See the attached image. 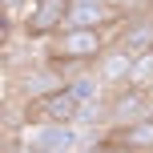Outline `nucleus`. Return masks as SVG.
I'll return each mask as SVG.
<instances>
[{
  "mask_svg": "<svg viewBox=\"0 0 153 153\" xmlns=\"http://www.w3.org/2000/svg\"><path fill=\"white\" fill-rule=\"evenodd\" d=\"M133 48H125V45H117V48H105V53L97 56V73L105 76V85L109 89H117V85H125L129 81V69H133Z\"/></svg>",
  "mask_w": 153,
  "mask_h": 153,
  "instance_id": "423d86ee",
  "label": "nucleus"
},
{
  "mask_svg": "<svg viewBox=\"0 0 153 153\" xmlns=\"http://www.w3.org/2000/svg\"><path fill=\"white\" fill-rule=\"evenodd\" d=\"M149 93H153V85H149Z\"/></svg>",
  "mask_w": 153,
  "mask_h": 153,
  "instance_id": "1a4fd4ad",
  "label": "nucleus"
},
{
  "mask_svg": "<svg viewBox=\"0 0 153 153\" xmlns=\"http://www.w3.org/2000/svg\"><path fill=\"white\" fill-rule=\"evenodd\" d=\"M105 145H113V149H153V113L137 117V121H125V125H109Z\"/></svg>",
  "mask_w": 153,
  "mask_h": 153,
  "instance_id": "39448f33",
  "label": "nucleus"
},
{
  "mask_svg": "<svg viewBox=\"0 0 153 153\" xmlns=\"http://www.w3.org/2000/svg\"><path fill=\"white\" fill-rule=\"evenodd\" d=\"M69 8H73V0H32L28 12H24V20H20V32L28 40H48L53 32L65 28Z\"/></svg>",
  "mask_w": 153,
  "mask_h": 153,
  "instance_id": "7ed1b4c3",
  "label": "nucleus"
},
{
  "mask_svg": "<svg viewBox=\"0 0 153 153\" xmlns=\"http://www.w3.org/2000/svg\"><path fill=\"white\" fill-rule=\"evenodd\" d=\"M28 4H32V0H4V20H8V28H16V24L24 20Z\"/></svg>",
  "mask_w": 153,
  "mask_h": 153,
  "instance_id": "6e6552de",
  "label": "nucleus"
},
{
  "mask_svg": "<svg viewBox=\"0 0 153 153\" xmlns=\"http://www.w3.org/2000/svg\"><path fill=\"white\" fill-rule=\"evenodd\" d=\"M125 85H137V89H149L153 85V48H141L133 56V69H129V81Z\"/></svg>",
  "mask_w": 153,
  "mask_h": 153,
  "instance_id": "0eeeda50",
  "label": "nucleus"
},
{
  "mask_svg": "<svg viewBox=\"0 0 153 153\" xmlns=\"http://www.w3.org/2000/svg\"><path fill=\"white\" fill-rule=\"evenodd\" d=\"M81 105L85 101L76 97L69 85H61V89H53V93L28 97L24 101V113H28V121H76V117H81Z\"/></svg>",
  "mask_w": 153,
  "mask_h": 153,
  "instance_id": "20e7f679",
  "label": "nucleus"
},
{
  "mask_svg": "<svg viewBox=\"0 0 153 153\" xmlns=\"http://www.w3.org/2000/svg\"><path fill=\"white\" fill-rule=\"evenodd\" d=\"M109 48L105 28H61L48 36V61L53 65H97Z\"/></svg>",
  "mask_w": 153,
  "mask_h": 153,
  "instance_id": "f257e3e1",
  "label": "nucleus"
},
{
  "mask_svg": "<svg viewBox=\"0 0 153 153\" xmlns=\"http://www.w3.org/2000/svg\"><path fill=\"white\" fill-rule=\"evenodd\" d=\"M85 141V129L76 121H28L20 129L24 153H76Z\"/></svg>",
  "mask_w": 153,
  "mask_h": 153,
  "instance_id": "f03ea898",
  "label": "nucleus"
}]
</instances>
